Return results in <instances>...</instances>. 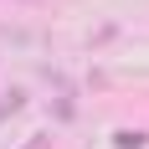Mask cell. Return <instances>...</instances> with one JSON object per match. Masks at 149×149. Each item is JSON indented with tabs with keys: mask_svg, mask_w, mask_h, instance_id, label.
I'll use <instances>...</instances> for the list:
<instances>
[{
	"mask_svg": "<svg viewBox=\"0 0 149 149\" xmlns=\"http://www.w3.org/2000/svg\"><path fill=\"white\" fill-rule=\"evenodd\" d=\"M113 144H118V149H144L149 134H144V129H113Z\"/></svg>",
	"mask_w": 149,
	"mask_h": 149,
	"instance_id": "1",
	"label": "cell"
},
{
	"mask_svg": "<svg viewBox=\"0 0 149 149\" xmlns=\"http://www.w3.org/2000/svg\"><path fill=\"white\" fill-rule=\"evenodd\" d=\"M26 149H52V134H36V139H31Z\"/></svg>",
	"mask_w": 149,
	"mask_h": 149,
	"instance_id": "3",
	"label": "cell"
},
{
	"mask_svg": "<svg viewBox=\"0 0 149 149\" xmlns=\"http://www.w3.org/2000/svg\"><path fill=\"white\" fill-rule=\"evenodd\" d=\"M10 5H46V0H10Z\"/></svg>",
	"mask_w": 149,
	"mask_h": 149,
	"instance_id": "4",
	"label": "cell"
},
{
	"mask_svg": "<svg viewBox=\"0 0 149 149\" xmlns=\"http://www.w3.org/2000/svg\"><path fill=\"white\" fill-rule=\"evenodd\" d=\"M0 98H5V103H0V123L10 118V113H21V108H26V88H10V93H0Z\"/></svg>",
	"mask_w": 149,
	"mask_h": 149,
	"instance_id": "2",
	"label": "cell"
}]
</instances>
